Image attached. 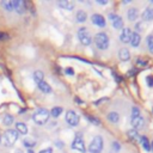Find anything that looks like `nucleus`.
<instances>
[{"instance_id": "nucleus-1", "label": "nucleus", "mask_w": 153, "mask_h": 153, "mask_svg": "<svg viewBox=\"0 0 153 153\" xmlns=\"http://www.w3.org/2000/svg\"><path fill=\"white\" fill-rule=\"evenodd\" d=\"M104 148V141L100 135H96L92 141L88 145V152L90 153H100Z\"/></svg>"}, {"instance_id": "nucleus-2", "label": "nucleus", "mask_w": 153, "mask_h": 153, "mask_svg": "<svg viewBox=\"0 0 153 153\" xmlns=\"http://www.w3.org/2000/svg\"><path fill=\"white\" fill-rule=\"evenodd\" d=\"M93 41H94L96 47L98 49H100V50H105L109 47V37H108V35L105 32H98L94 36Z\"/></svg>"}, {"instance_id": "nucleus-3", "label": "nucleus", "mask_w": 153, "mask_h": 153, "mask_svg": "<svg viewBox=\"0 0 153 153\" xmlns=\"http://www.w3.org/2000/svg\"><path fill=\"white\" fill-rule=\"evenodd\" d=\"M49 116H50V114H49V111H48L47 109L39 108V109H37V110L33 112L32 118H33V121H35L37 124H44V123L49 120Z\"/></svg>"}, {"instance_id": "nucleus-4", "label": "nucleus", "mask_w": 153, "mask_h": 153, "mask_svg": "<svg viewBox=\"0 0 153 153\" xmlns=\"http://www.w3.org/2000/svg\"><path fill=\"white\" fill-rule=\"evenodd\" d=\"M19 133L16 130V129H8L5 131V134L2 135V141H4V145L5 146H12L17 140H18V135Z\"/></svg>"}, {"instance_id": "nucleus-5", "label": "nucleus", "mask_w": 153, "mask_h": 153, "mask_svg": "<svg viewBox=\"0 0 153 153\" xmlns=\"http://www.w3.org/2000/svg\"><path fill=\"white\" fill-rule=\"evenodd\" d=\"M78 37H79L80 42H81L84 45H88V44H91V42H92V37H91V35L88 33L87 27H80V29L78 30Z\"/></svg>"}, {"instance_id": "nucleus-6", "label": "nucleus", "mask_w": 153, "mask_h": 153, "mask_svg": "<svg viewBox=\"0 0 153 153\" xmlns=\"http://www.w3.org/2000/svg\"><path fill=\"white\" fill-rule=\"evenodd\" d=\"M72 148L79 151V152H82V153L85 152V142H84V137L80 133H78L75 135V137L72 142Z\"/></svg>"}, {"instance_id": "nucleus-7", "label": "nucleus", "mask_w": 153, "mask_h": 153, "mask_svg": "<svg viewBox=\"0 0 153 153\" xmlns=\"http://www.w3.org/2000/svg\"><path fill=\"white\" fill-rule=\"evenodd\" d=\"M66 121H67V123L69 126H73V127L74 126H78V123H79V116H78V114L75 111L68 110L66 112Z\"/></svg>"}, {"instance_id": "nucleus-8", "label": "nucleus", "mask_w": 153, "mask_h": 153, "mask_svg": "<svg viewBox=\"0 0 153 153\" xmlns=\"http://www.w3.org/2000/svg\"><path fill=\"white\" fill-rule=\"evenodd\" d=\"M109 19H110V22L115 29H122L123 27V20L120 16H117L115 13H109Z\"/></svg>"}, {"instance_id": "nucleus-9", "label": "nucleus", "mask_w": 153, "mask_h": 153, "mask_svg": "<svg viewBox=\"0 0 153 153\" xmlns=\"http://www.w3.org/2000/svg\"><path fill=\"white\" fill-rule=\"evenodd\" d=\"M12 5H13V10H16L17 13L19 14L26 11V2L23 0H12Z\"/></svg>"}, {"instance_id": "nucleus-10", "label": "nucleus", "mask_w": 153, "mask_h": 153, "mask_svg": "<svg viewBox=\"0 0 153 153\" xmlns=\"http://www.w3.org/2000/svg\"><path fill=\"white\" fill-rule=\"evenodd\" d=\"M91 19H92V23L94 24V25H97V26H99V27H104L105 25H106V22H105V18L102 16V14H98V13H94V14H92V17H91Z\"/></svg>"}, {"instance_id": "nucleus-11", "label": "nucleus", "mask_w": 153, "mask_h": 153, "mask_svg": "<svg viewBox=\"0 0 153 153\" xmlns=\"http://www.w3.org/2000/svg\"><path fill=\"white\" fill-rule=\"evenodd\" d=\"M131 30L129 27H123V30L121 31V35H120V39L121 42L123 43H129L130 42V38H131Z\"/></svg>"}, {"instance_id": "nucleus-12", "label": "nucleus", "mask_w": 153, "mask_h": 153, "mask_svg": "<svg viewBox=\"0 0 153 153\" xmlns=\"http://www.w3.org/2000/svg\"><path fill=\"white\" fill-rule=\"evenodd\" d=\"M131 124H133L134 129L136 130V129H139V128H142V127H143L145 121H143V118H142L141 116H139V117H131Z\"/></svg>"}, {"instance_id": "nucleus-13", "label": "nucleus", "mask_w": 153, "mask_h": 153, "mask_svg": "<svg viewBox=\"0 0 153 153\" xmlns=\"http://www.w3.org/2000/svg\"><path fill=\"white\" fill-rule=\"evenodd\" d=\"M59 6L67 11H72L74 8V2L69 1V0H61V1H59Z\"/></svg>"}, {"instance_id": "nucleus-14", "label": "nucleus", "mask_w": 153, "mask_h": 153, "mask_svg": "<svg viewBox=\"0 0 153 153\" xmlns=\"http://www.w3.org/2000/svg\"><path fill=\"white\" fill-rule=\"evenodd\" d=\"M129 57H130V54H129V50L128 49H126V48L120 49V51H118V59L121 61H128Z\"/></svg>"}, {"instance_id": "nucleus-15", "label": "nucleus", "mask_w": 153, "mask_h": 153, "mask_svg": "<svg viewBox=\"0 0 153 153\" xmlns=\"http://www.w3.org/2000/svg\"><path fill=\"white\" fill-rule=\"evenodd\" d=\"M137 16H139V11H137V8H135V7L129 8L128 12H127V18H128L129 20H136Z\"/></svg>"}, {"instance_id": "nucleus-16", "label": "nucleus", "mask_w": 153, "mask_h": 153, "mask_svg": "<svg viewBox=\"0 0 153 153\" xmlns=\"http://www.w3.org/2000/svg\"><path fill=\"white\" fill-rule=\"evenodd\" d=\"M142 19L146 20V22L153 20V8L147 7V8L143 11V13H142Z\"/></svg>"}, {"instance_id": "nucleus-17", "label": "nucleus", "mask_w": 153, "mask_h": 153, "mask_svg": "<svg viewBox=\"0 0 153 153\" xmlns=\"http://www.w3.org/2000/svg\"><path fill=\"white\" fill-rule=\"evenodd\" d=\"M16 130H17L19 134L26 135V133H27V127H26V124L23 123V122H17V123H16Z\"/></svg>"}, {"instance_id": "nucleus-18", "label": "nucleus", "mask_w": 153, "mask_h": 153, "mask_svg": "<svg viewBox=\"0 0 153 153\" xmlns=\"http://www.w3.org/2000/svg\"><path fill=\"white\" fill-rule=\"evenodd\" d=\"M140 42H141V37H140V35H139L137 32H133L129 43H130L133 47H137V45L140 44Z\"/></svg>"}, {"instance_id": "nucleus-19", "label": "nucleus", "mask_w": 153, "mask_h": 153, "mask_svg": "<svg viewBox=\"0 0 153 153\" xmlns=\"http://www.w3.org/2000/svg\"><path fill=\"white\" fill-rule=\"evenodd\" d=\"M37 85H38V88H39L42 92H44V93H49V92H51V87H50L49 84H47L44 80L41 81V82L37 84Z\"/></svg>"}, {"instance_id": "nucleus-20", "label": "nucleus", "mask_w": 153, "mask_h": 153, "mask_svg": "<svg viewBox=\"0 0 153 153\" xmlns=\"http://www.w3.org/2000/svg\"><path fill=\"white\" fill-rule=\"evenodd\" d=\"M86 19H87V14H86V12L82 11V10H79V11L76 12V22H79V23H84V22H86Z\"/></svg>"}, {"instance_id": "nucleus-21", "label": "nucleus", "mask_w": 153, "mask_h": 153, "mask_svg": "<svg viewBox=\"0 0 153 153\" xmlns=\"http://www.w3.org/2000/svg\"><path fill=\"white\" fill-rule=\"evenodd\" d=\"M128 136H129V139H131V140H133V141H135V142L140 141V139H141V136L139 135V133H137L135 129L128 130Z\"/></svg>"}, {"instance_id": "nucleus-22", "label": "nucleus", "mask_w": 153, "mask_h": 153, "mask_svg": "<svg viewBox=\"0 0 153 153\" xmlns=\"http://www.w3.org/2000/svg\"><path fill=\"white\" fill-rule=\"evenodd\" d=\"M63 111V109L61 108V106H54L51 110H50V115L53 116V117H59L60 115H61V112Z\"/></svg>"}, {"instance_id": "nucleus-23", "label": "nucleus", "mask_w": 153, "mask_h": 153, "mask_svg": "<svg viewBox=\"0 0 153 153\" xmlns=\"http://www.w3.org/2000/svg\"><path fill=\"white\" fill-rule=\"evenodd\" d=\"M108 120H109L110 122H112V123H117L118 120H120V115H118L117 112L112 111V112H110V114L108 115Z\"/></svg>"}, {"instance_id": "nucleus-24", "label": "nucleus", "mask_w": 153, "mask_h": 153, "mask_svg": "<svg viewBox=\"0 0 153 153\" xmlns=\"http://www.w3.org/2000/svg\"><path fill=\"white\" fill-rule=\"evenodd\" d=\"M140 142H141L142 147H143L146 151H151V143H149V141H148V139H147L146 136H141Z\"/></svg>"}, {"instance_id": "nucleus-25", "label": "nucleus", "mask_w": 153, "mask_h": 153, "mask_svg": "<svg viewBox=\"0 0 153 153\" xmlns=\"http://www.w3.org/2000/svg\"><path fill=\"white\" fill-rule=\"evenodd\" d=\"M43 78H44V75H43V73L41 71H36L33 73V80H35V82L39 84L41 81H43Z\"/></svg>"}, {"instance_id": "nucleus-26", "label": "nucleus", "mask_w": 153, "mask_h": 153, "mask_svg": "<svg viewBox=\"0 0 153 153\" xmlns=\"http://www.w3.org/2000/svg\"><path fill=\"white\" fill-rule=\"evenodd\" d=\"M2 123H4L5 126H11V124L13 123V116L10 115V114L5 115L4 118H2Z\"/></svg>"}, {"instance_id": "nucleus-27", "label": "nucleus", "mask_w": 153, "mask_h": 153, "mask_svg": "<svg viewBox=\"0 0 153 153\" xmlns=\"http://www.w3.org/2000/svg\"><path fill=\"white\" fill-rule=\"evenodd\" d=\"M1 6L6 10V11H13V5H12V0L11 1H1Z\"/></svg>"}, {"instance_id": "nucleus-28", "label": "nucleus", "mask_w": 153, "mask_h": 153, "mask_svg": "<svg viewBox=\"0 0 153 153\" xmlns=\"http://www.w3.org/2000/svg\"><path fill=\"white\" fill-rule=\"evenodd\" d=\"M120 149H121L120 143H118L117 141H114V142L111 143V149H110V153H117Z\"/></svg>"}, {"instance_id": "nucleus-29", "label": "nucleus", "mask_w": 153, "mask_h": 153, "mask_svg": "<svg viewBox=\"0 0 153 153\" xmlns=\"http://www.w3.org/2000/svg\"><path fill=\"white\" fill-rule=\"evenodd\" d=\"M147 47H148L149 51L153 53V35H151V36L147 37Z\"/></svg>"}, {"instance_id": "nucleus-30", "label": "nucleus", "mask_w": 153, "mask_h": 153, "mask_svg": "<svg viewBox=\"0 0 153 153\" xmlns=\"http://www.w3.org/2000/svg\"><path fill=\"white\" fill-rule=\"evenodd\" d=\"M23 143L26 146V147H33L35 145H36V142L33 141V140H31V139H24V141H23Z\"/></svg>"}, {"instance_id": "nucleus-31", "label": "nucleus", "mask_w": 153, "mask_h": 153, "mask_svg": "<svg viewBox=\"0 0 153 153\" xmlns=\"http://www.w3.org/2000/svg\"><path fill=\"white\" fill-rule=\"evenodd\" d=\"M140 116V109L137 106H133L131 109V117H139Z\"/></svg>"}, {"instance_id": "nucleus-32", "label": "nucleus", "mask_w": 153, "mask_h": 153, "mask_svg": "<svg viewBox=\"0 0 153 153\" xmlns=\"http://www.w3.org/2000/svg\"><path fill=\"white\" fill-rule=\"evenodd\" d=\"M87 118L90 120V122H92V123H94L96 126H98V124H99V120H97V118H94L93 116H87Z\"/></svg>"}, {"instance_id": "nucleus-33", "label": "nucleus", "mask_w": 153, "mask_h": 153, "mask_svg": "<svg viewBox=\"0 0 153 153\" xmlns=\"http://www.w3.org/2000/svg\"><path fill=\"white\" fill-rule=\"evenodd\" d=\"M147 84H148L149 87L153 86V76H152V75H151V76H147Z\"/></svg>"}, {"instance_id": "nucleus-34", "label": "nucleus", "mask_w": 153, "mask_h": 153, "mask_svg": "<svg viewBox=\"0 0 153 153\" xmlns=\"http://www.w3.org/2000/svg\"><path fill=\"white\" fill-rule=\"evenodd\" d=\"M39 153H53V149L51 148H44V149L39 151Z\"/></svg>"}, {"instance_id": "nucleus-35", "label": "nucleus", "mask_w": 153, "mask_h": 153, "mask_svg": "<svg viewBox=\"0 0 153 153\" xmlns=\"http://www.w3.org/2000/svg\"><path fill=\"white\" fill-rule=\"evenodd\" d=\"M66 73L69 74V75H73V74H74V71H73L71 67H68V68H66Z\"/></svg>"}, {"instance_id": "nucleus-36", "label": "nucleus", "mask_w": 153, "mask_h": 153, "mask_svg": "<svg viewBox=\"0 0 153 153\" xmlns=\"http://www.w3.org/2000/svg\"><path fill=\"white\" fill-rule=\"evenodd\" d=\"M97 4H99V5H105V4H108V0H97Z\"/></svg>"}, {"instance_id": "nucleus-37", "label": "nucleus", "mask_w": 153, "mask_h": 153, "mask_svg": "<svg viewBox=\"0 0 153 153\" xmlns=\"http://www.w3.org/2000/svg\"><path fill=\"white\" fill-rule=\"evenodd\" d=\"M137 65H141V66H145V65H146V62H145V61H142V60H140V59H139V60H137Z\"/></svg>"}, {"instance_id": "nucleus-38", "label": "nucleus", "mask_w": 153, "mask_h": 153, "mask_svg": "<svg viewBox=\"0 0 153 153\" xmlns=\"http://www.w3.org/2000/svg\"><path fill=\"white\" fill-rule=\"evenodd\" d=\"M0 38H7V35H4V33H0Z\"/></svg>"}, {"instance_id": "nucleus-39", "label": "nucleus", "mask_w": 153, "mask_h": 153, "mask_svg": "<svg viewBox=\"0 0 153 153\" xmlns=\"http://www.w3.org/2000/svg\"><path fill=\"white\" fill-rule=\"evenodd\" d=\"M14 153H23V151H22V149H17Z\"/></svg>"}, {"instance_id": "nucleus-40", "label": "nucleus", "mask_w": 153, "mask_h": 153, "mask_svg": "<svg viewBox=\"0 0 153 153\" xmlns=\"http://www.w3.org/2000/svg\"><path fill=\"white\" fill-rule=\"evenodd\" d=\"M151 149H153V141L151 142Z\"/></svg>"}, {"instance_id": "nucleus-41", "label": "nucleus", "mask_w": 153, "mask_h": 153, "mask_svg": "<svg viewBox=\"0 0 153 153\" xmlns=\"http://www.w3.org/2000/svg\"><path fill=\"white\" fill-rule=\"evenodd\" d=\"M29 153H33V152H32V151H29Z\"/></svg>"}, {"instance_id": "nucleus-42", "label": "nucleus", "mask_w": 153, "mask_h": 153, "mask_svg": "<svg viewBox=\"0 0 153 153\" xmlns=\"http://www.w3.org/2000/svg\"><path fill=\"white\" fill-rule=\"evenodd\" d=\"M0 141H1V136H0Z\"/></svg>"}]
</instances>
